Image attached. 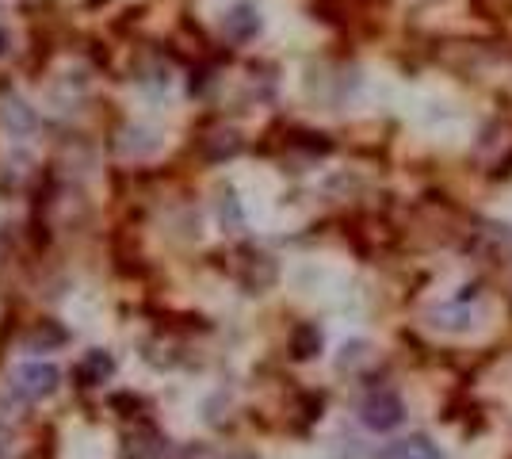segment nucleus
Segmentation results:
<instances>
[{"mask_svg":"<svg viewBox=\"0 0 512 459\" xmlns=\"http://www.w3.org/2000/svg\"><path fill=\"white\" fill-rule=\"evenodd\" d=\"M360 421L363 429L371 433H394L406 425V398L394 391V387H375L360 398Z\"/></svg>","mask_w":512,"mask_h":459,"instance_id":"1","label":"nucleus"},{"mask_svg":"<svg viewBox=\"0 0 512 459\" xmlns=\"http://www.w3.org/2000/svg\"><path fill=\"white\" fill-rule=\"evenodd\" d=\"M62 387V372L50 360H27L8 375V391L23 398V402H43Z\"/></svg>","mask_w":512,"mask_h":459,"instance_id":"2","label":"nucleus"},{"mask_svg":"<svg viewBox=\"0 0 512 459\" xmlns=\"http://www.w3.org/2000/svg\"><path fill=\"white\" fill-rule=\"evenodd\" d=\"M383 459H444V452H440V444L432 437L417 433V437H406V440H398V444H390L383 452Z\"/></svg>","mask_w":512,"mask_h":459,"instance_id":"3","label":"nucleus"},{"mask_svg":"<svg viewBox=\"0 0 512 459\" xmlns=\"http://www.w3.org/2000/svg\"><path fill=\"white\" fill-rule=\"evenodd\" d=\"M222 31H226L234 43H245V39H253L256 31H260V16H256L253 4H237L234 12L226 16V23H222Z\"/></svg>","mask_w":512,"mask_h":459,"instance_id":"4","label":"nucleus"},{"mask_svg":"<svg viewBox=\"0 0 512 459\" xmlns=\"http://www.w3.org/2000/svg\"><path fill=\"white\" fill-rule=\"evenodd\" d=\"M165 456V437L153 429H138L127 437V459H161Z\"/></svg>","mask_w":512,"mask_h":459,"instance_id":"5","label":"nucleus"},{"mask_svg":"<svg viewBox=\"0 0 512 459\" xmlns=\"http://www.w3.org/2000/svg\"><path fill=\"white\" fill-rule=\"evenodd\" d=\"M111 372H115L111 356H107V352H92V356L85 360V368H81V379H85L88 387H92V383H104Z\"/></svg>","mask_w":512,"mask_h":459,"instance_id":"6","label":"nucleus"},{"mask_svg":"<svg viewBox=\"0 0 512 459\" xmlns=\"http://www.w3.org/2000/svg\"><path fill=\"white\" fill-rule=\"evenodd\" d=\"M0 459H16V440L8 429H0Z\"/></svg>","mask_w":512,"mask_h":459,"instance_id":"7","label":"nucleus"},{"mask_svg":"<svg viewBox=\"0 0 512 459\" xmlns=\"http://www.w3.org/2000/svg\"><path fill=\"white\" fill-rule=\"evenodd\" d=\"M8 54V31H0V58Z\"/></svg>","mask_w":512,"mask_h":459,"instance_id":"8","label":"nucleus"},{"mask_svg":"<svg viewBox=\"0 0 512 459\" xmlns=\"http://www.w3.org/2000/svg\"><path fill=\"white\" fill-rule=\"evenodd\" d=\"M230 459H256V456H245V452H241V456H230Z\"/></svg>","mask_w":512,"mask_h":459,"instance_id":"9","label":"nucleus"}]
</instances>
